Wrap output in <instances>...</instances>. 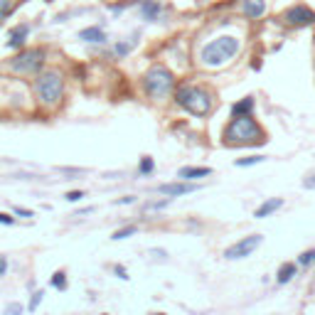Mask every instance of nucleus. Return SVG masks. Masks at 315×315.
<instances>
[{
	"label": "nucleus",
	"mask_w": 315,
	"mask_h": 315,
	"mask_svg": "<svg viewBox=\"0 0 315 315\" xmlns=\"http://www.w3.org/2000/svg\"><path fill=\"white\" fill-rule=\"evenodd\" d=\"M42 64H45V52H42V49H27V52H20V55L10 62L12 72H20V74H34Z\"/></svg>",
	"instance_id": "6"
},
{
	"label": "nucleus",
	"mask_w": 315,
	"mask_h": 315,
	"mask_svg": "<svg viewBox=\"0 0 315 315\" xmlns=\"http://www.w3.org/2000/svg\"><path fill=\"white\" fill-rule=\"evenodd\" d=\"M10 3L12 0H0V18H5L8 10H10Z\"/></svg>",
	"instance_id": "27"
},
{
	"label": "nucleus",
	"mask_w": 315,
	"mask_h": 315,
	"mask_svg": "<svg viewBox=\"0 0 315 315\" xmlns=\"http://www.w3.org/2000/svg\"><path fill=\"white\" fill-rule=\"evenodd\" d=\"M209 172H212L209 168H182L178 172V178H182V180H197V178H207Z\"/></svg>",
	"instance_id": "14"
},
{
	"label": "nucleus",
	"mask_w": 315,
	"mask_h": 315,
	"mask_svg": "<svg viewBox=\"0 0 315 315\" xmlns=\"http://www.w3.org/2000/svg\"><path fill=\"white\" fill-rule=\"evenodd\" d=\"M283 20L288 25H293V27H308V25L315 23V12L308 5H293V8L286 10Z\"/></svg>",
	"instance_id": "8"
},
{
	"label": "nucleus",
	"mask_w": 315,
	"mask_h": 315,
	"mask_svg": "<svg viewBox=\"0 0 315 315\" xmlns=\"http://www.w3.org/2000/svg\"><path fill=\"white\" fill-rule=\"evenodd\" d=\"M251 111H254V99H251V96H247V99H241V101H236L234 106H232L234 118H239V116H251Z\"/></svg>",
	"instance_id": "13"
},
{
	"label": "nucleus",
	"mask_w": 315,
	"mask_h": 315,
	"mask_svg": "<svg viewBox=\"0 0 315 315\" xmlns=\"http://www.w3.org/2000/svg\"><path fill=\"white\" fill-rule=\"evenodd\" d=\"M79 40H84V42H103V30H99V27H86V30L79 32Z\"/></svg>",
	"instance_id": "15"
},
{
	"label": "nucleus",
	"mask_w": 315,
	"mask_h": 315,
	"mask_svg": "<svg viewBox=\"0 0 315 315\" xmlns=\"http://www.w3.org/2000/svg\"><path fill=\"white\" fill-rule=\"evenodd\" d=\"M131 234H135V226H124V229L113 232V239H116V241H118V239H128Z\"/></svg>",
	"instance_id": "23"
},
{
	"label": "nucleus",
	"mask_w": 315,
	"mask_h": 315,
	"mask_svg": "<svg viewBox=\"0 0 315 315\" xmlns=\"http://www.w3.org/2000/svg\"><path fill=\"white\" fill-rule=\"evenodd\" d=\"M141 175H148V172H153V157H143L141 160Z\"/></svg>",
	"instance_id": "24"
},
{
	"label": "nucleus",
	"mask_w": 315,
	"mask_h": 315,
	"mask_svg": "<svg viewBox=\"0 0 315 315\" xmlns=\"http://www.w3.org/2000/svg\"><path fill=\"white\" fill-rule=\"evenodd\" d=\"M241 12L249 20H259L266 12V0H241Z\"/></svg>",
	"instance_id": "9"
},
{
	"label": "nucleus",
	"mask_w": 315,
	"mask_h": 315,
	"mask_svg": "<svg viewBox=\"0 0 315 315\" xmlns=\"http://www.w3.org/2000/svg\"><path fill=\"white\" fill-rule=\"evenodd\" d=\"M283 204V200H266V202L261 204V207H256V212H254V217L256 219H264V217H269V214H273L278 207Z\"/></svg>",
	"instance_id": "12"
},
{
	"label": "nucleus",
	"mask_w": 315,
	"mask_h": 315,
	"mask_svg": "<svg viewBox=\"0 0 315 315\" xmlns=\"http://www.w3.org/2000/svg\"><path fill=\"white\" fill-rule=\"evenodd\" d=\"M12 212L20 214V217H32V212H30V209H23V207H12Z\"/></svg>",
	"instance_id": "29"
},
{
	"label": "nucleus",
	"mask_w": 315,
	"mask_h": 315,
	"mask_svg": "<svg viewBox=\"0 0 315 315\" xmlns=\"http://www.w3.org/2000/svg\"><path fill=\"white\" fill-rule=\"evenodd\" d=\"M261 241H264V236L261 234H251V236H244V239H239L236 244H232V247L224 251L226 259H247V256H251L256 249L261 247Z\"/></svg>",
	"instance_id": "7"
},
{
	"label": "nucleus",
	"mask_w": 315,
	"mask_h": 315,
	"mask_svg": "<svg viewBox=\"0 0 315 315\" xmlns=\"http://www.w3.org/2000/svg\"><path fill=\"white\" fill-rule=\"evenodd\" d=\"M0 224H15V217H10V214L8 212H0Z\"/></svg>",
	"instance_id": "26"
},
{
	"label": "nucleus",
	"mask_w": 315,
	"mask_h": 315,
	"mask_svg": "<svg viewBox=\"0 0 315 315\" xmlns=\"http://www.w3.org/2000/svg\"><path fill=\"white\" fill-rule=\"evenodd\" d=\"M276 276H278V278H276L278 283H288V281L293 278V276H295V264H283L281 269H278V273H276Z\"/></svg>",
	"instance_id": "16"
},
{
	"label": "nucleus",
	"mask_w": 315,
	"mask_h": 315,
	"mask_svg": "<svg viewBox=\"0 0 315 315\" xmlns=\"http://www.w3.org/2000/svg\"><path fill=\"white\" fill-rule=\"evenodd\" d=\"M49 286H52V288H57V291H67V273H64V271H57V273H52Z\"/></svg>",
	"instance_id": "18"
},
{
	"label": "nucleus",
	"mask_w": 315,
	"mask_h": 315,
	"mask_svg": "<svg viewBox=\"0 0 315 315\" xmlns=\"http://www.w3.org/2000/svg\"><path fill=\"white\" fill-rule=\"evenodd\" d=\"M256 163H264V157H261V155H254V157H244V160H236V165H239V168H249V165H256Z\"/></svg>",
	"instance_id": "22"
},
{
	"label": "nucleus",
	"mask_w": 315,
	"mask_h": 315,
	"mask_svg": "<svg viewBox=\"0 0 315 315\" xmlns=\"http://www.w3.org/2000/svg\"><path fill=\"white\" fill-rule=\"evenodd\" d=\"M175 101L180 103L185 111H190L192 116H204L212 109V96L209 91L200 89V86H180L175 91Z\"/></svg>",
	"instance_id": "3"
},
{
	"label": "nucleus",
	"mask_w": 315,
	"mask_h": 315,
	"mask_svg": "<svg viewBox=\"0 0 315 315\" xmlns=\"http://www.w3.org/2000/svg\"><path fill=\"white\" fill-rule=\"evenodd\" d=\"M261 141H264V131L251 116H239L224 128L226 146H251V143H261Z\"/></svg>",
	"instance_id": "1"
},
{
	"label": "nucleus",
	"mask_w": 315,
	"mask_h": 315,
	"mask_svg": "<svg viewBox=\"0 0 315 315\" xmlns=\"http://www.w3.org/2000/svg\"><path fill=\"white\" fill-rule=\"evenodd\" d=\"M313 261H315V249H308V251H303V254H301L298 264H301V266H310Z\"/></svg>",
	"instance_id": "21"
},
{
	"label": "nucleus",
	"mask_w": 315,
	"mask_h": 315,
	"mask_svg": "<svg viewBox=\"0 0 315 315\" xmlns=\"http://www.w3.org/2000/svg\"><path fill=\"white\" fill-rule=\"evenodd\" d=\"M5 273H8V259H5V256L0 254V278H3Z\"/></svg>",
	"instance_id": "28"
},
{
	"label": "nucleus",
	"mask_w": 315,
	"mask_h": 315,
	"mask_svg": "<svg viewBox=\"0 0 315 315\" xmlns=\"http://www.w3.org/2000/svg\"><path fill=\"white\" fill-rule=\"evenodd\" d=\"M157 190L163 195H170V197H178V195H187V192L195 190V185L190 182H168V185H160Z\"/></svg>",
	"instance_id": "11"
},
{
	"label": "nucleus",
	"mask_w": 315,
	"mask_h": 315,
	"mask_svg": "<svg viewBox=\"0 0 315 315\" xmlns=\"http://www.w3.org/2000/svg\"><path fill=\"white\" fill-rule=\"evenodd\" d=\"M128 49H131V45H116V52H118V55H126Z\"/></svg>",
	"instance_id": "30"
},
{
	"label": "nucleus",
	"mask_w": 315,
	"mask_h": 315,
	"mask_svg": "<svg viewBox=\"0 0 315 315\" xmlns=\"http://www.w3.org/2000/svg\"><path fill=\"white\" fill-rule=\"evenodd\" d=\"M84 197V192L81 190H72V192H67V202H79Z\"/></svg>",
	"instance_id": "25"
},
{
	"label": "nucleus",
	"mask_w": 315,
	"mask_h": 315,
	"mask_svg": "<svg viewBox=\"0 0 315 315\" xmlns=\"http://www.w3.org/2000/svg\"><path fill=\"white\" fill-rule=\"evenodd\" d=\"M27 32H30V27H27V25H18V27H12L10 34H8V47H10V49L23 47L25 40H27Z\"/></svg>",
	"instance_id": "10"
},
{
	"label": "nucleus",
	"mask_w": 315,
	"mask_h": 315,
	"mask_svg": "<svg viewBox=\"0 0 315 315\" xmlns=\"http://www.w3.org/2000/svg\"><path fill=\"white\" fill-rule=\"evenodd\" d=\"M141 10H143V15H146V20H155L157 12H160V5H157L155 0H146V3L141 5Z\"/></svg>",
	"instance_id": "17"
},
{
	"label": "nucleus",
	"mask_w": 315,
	"mask_h": 315,
	"mask_svg": "<svg viewBox=\"0 0 315 315\" xmlns=\"http://www.w3.org/2000/svg\"><path fill=\"white\" fill-rule=\"evenodd\" d=\"M42 298H45V291H34L32 298H30V303H27V310H30V313H34V310H37V305L42 303Z\"/></svg>",
	"instance_id": "19"
},
{
	"label": "nucleus",
	"mask_w": 315,
	"mask_h": 315,
	"mask_svg": "<svg viewBox=\"0 0 315 315\" xmlns=\"http://www.w3.org/2000/svg\"><path fill=\"white\" fill-rule=\"evenodd\" d=\"M116 273H118V278H128V276H126V269H124V266H116Z\"/></svg>",
	"instance_id": "31"
},
{
	"label": "nucleus",
	"mask_w": 315,
	"mask_h": 315,
	"mask_svg": "<svg viewBox=\"0 0 315 315\" xmlns=\"http://www.w3.org/2000/svg\"><path fill=\"white\" fill-rule=\"evenodd\" d=\"M34 89H37V96L42 103H57L62 99V91H64V81H62V74L49 69L45 74H40L37 81H34Z\"/></svg>",
	"instance_id": "5"
},
{
	"label": "nucleus",
	"mask_w": 315,
	"mask_h": 315,
	"mask_svg": "<svg viewBox=\"0 0 315 315\" xmlns=\"http://www.w3.org/2000/svg\"><path fill=\"white\" fill-rule=\"evenodd\" d=\"M143 86H146V94L150 99H163L175 86V77H172V72L168 67L155 64V67L148 69V74L143 77Z\"/></svg>",
	"instance_id": "4"
},
{
	"label": "nucleus",
	"mask_w": 315,
	"mask_h": 315,
	"mask_svg": "<svg viewBox=\"0 0 315 315\" xmlns=\"http://www.w3.org/2000/svg\"><path fill=\"white\" fill-rule=\"evenodd\" d=\"M25 313V305H20V303H8L5 305V310H3V315H23Z\"/></svg>",
	"instance_id": "20"
},
{
	"label": "nucleus",
	"mask_w": 315,
	"mask_h": 315,
	"mask_svg": "<svg viewBox=\"0 0 315 315\" xmlns=\"http://www.w3.org/2000/svg\"><path fill=\"white\" fill-rule=\"evenodd\" d=\"M155 315H163V313H155Z\"/></svg>",
	"instance_id": "32"
},
{
	"label": "nucleus",
	"mask_w": 315,
	"mask_h": 315,
	"mask_svg": "<svg viewBox=\"0 0 315 315\" xmlns=\"http://www.w3.org/2000/svg\"><path fill=\"white\" fill-rule=\"evenodd\" d=\"M236 49H239V40L224 34V37L212 40L209 45H204L202 52H200V59H202L204 67H224L226 62L236 55Z\"/></svg>",
	"instance_id": "2"
}]
</instances>
